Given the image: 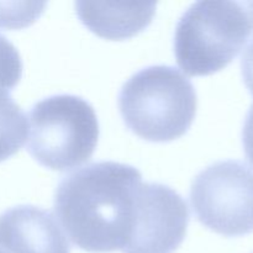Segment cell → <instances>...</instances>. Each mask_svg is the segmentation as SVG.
<instances>
[{
    "label": "cell",
    "instance_id": "cell-10",
    "mask_svg": "<svg viewBox=\"0 0 253 253\" xmlns=\"http://www.w3.org/2000/svg\"><path fill=\"white\" fill-rule=\"evenodd\" d=\"M44 6L46 2H0V27L29 26L39 19Z\"/></svg>",
    "mask_w": 253,
    "mask_h": 253
},
{
    "label": "cell",
    "instance_id": "cell-2",
    "mask_svg": "<svg viewBox=\"0 0 253 253\" xmlns=\"http://www.w3.org/2000/svg\"><path fill=\"white\" fill-rule=\"evenodd\" d=\"M192 82L177 68L151 66L127 79L119 94V110L130 131L151 142L184 135L197 114Z\"/></svg>",
    "mask_w": 253,
    "mask_h": 253
},
{
    "label": "cell",
    "instance_id": "cell-9",
    "mask_svg": "<svg viewBox=\"0 0 253 253\" xmlns=\"http://www.w3.org/2000/svg\"><path fill=\"white\" fill-rule=\"evenodd\" d=\"M27 118L10 93L0 90V162L19 152L27 138Z\"/></svg>",
    "mask_w": 253,
    "mask_h": 253
},
{
    "label": "cell",
    "instance_id": "cell-13",
    "mask_svg": "<svg viewBox=\"0 0 253 253\" xmlns=\"http://www.w3.org/2000/svg\"><path fill=\"white\" fill-rule=\"evenodd\" d=\"M241 72L245 84L253 95V41L246 47L242 54Z\"/></svg>",
    "mask_w": 253,
    "mask_h": 253
},
{
    "label": "cell",
    "instance_id": "cell-8",
    "mask_svg": "<svg viewBox=\"0 0 253 253\" xmlns=\"http://www.w3.org/2000/svg\"><path fill=\"white\" fill-rule=\"evenodd\" d=\"M79 20L91 32L106 40H125L140 34L152 22L155 2L77 1Z\"/></svg>",
    "mask_w": 253,
    "mask_h": 253
},
{
    "label": "cell",
    "instance_id": "cell-4",
    "mask_svg": "<svg viewBox=\"0 0 253 253\" xmlns=\"http://www.w3.org/2000/svg\"><path fill=\"white\" fill-rule=\"evenodd\" d=\"M27 125V151L52 170L63 172L88 162L98 145V116L81 96L62 94L39 101Z\"/></svg>",
    "mask_w": 253,
    "mask_h": 253
},
{
    "label": "cell",
    "instance_id": "cell-11",
    "mask_svg": "<svg viewBox=\"0 0 253 253\" xmlns=\"http://www.w3.org/2000/svg\"><path fill=\"white\" fill-rule=\"evenodd\" d=\"M22 76V61L16 47L0 35V90L10 93Z\"/></svg>",
    "mask_w": 253,
    "mask_h": 253
},
{
    "label": "cell",
    "instance_id": "cell-3",
    "mask_svg": "<svg viewBox=\"0 0 253 253\" xmlns=\"http://www.w3.org/2000/svg\"><path fill=\"white\" fill-rule=\"evenodd\" d=\"M252 35L253 1H197L175 27V59L188 76H210L229 66Z\"/></svg>",
    "mask_w": 253,
    "mask_h": 253
},
{
    "label": "cell",
    "instance_id": "cell-1",
    "mask_svg": "<svg viewBox=\"0 0 253 253\" xmlns=\"http://www.w3.org/2000/svg\"><path fill=\"white\" fill-rule=\"evenodd\" d=\"M142 175L119 162H98L64 177L54 211L71 241L91 253L124 251L132 232Z\"/></svg>",
    "mask_w": 253,
    "mask_h": 253
},
{
    "label": "cell",
    "instance_id": "cell-6",
    "mask_svg": "<svg viewBox=\"0 0 253 253\" xmlns=\"http://www.w3.org/2000/svg\"><path fill=\"white\" fill-rule=\"evenodd\" d=\"M189 225L187 203L161 183H141L130 240L123 253H173Z\"/></svg>",
    "mask_w": 253,
    "mask_h": 253
},
{
    "label": "cell",
    "instance_id": "cell-12",
    "mask_svg": "<svg viewBox=\"0 0 253 253\" xmlns=\"http://www.w3.org/2000/svg\"><path fill=\"white\" fill-rule=\"evenodd\" d=\"M242 143L247 160L253 165V104L245 119L244 128H242Z\"/></svg>",
    "mask_w": 253,
    "mask_h": 253
},
{
    "label": "cell",
    "instance_id": "cell-5",
    "mask_svg": "<svg viewBox=\"0 0 253 253\" xmlns=\"http://www.w3.org/2000/svg\"><path fill=\"white\" fill-rule=\"evenodd\" d=\"M193 211L211 231L227 237L253 232V168L220 161L203 169L190 187Z\"/></svg>",
    "mask_w": 253,
    "mask_h": 253
},
{
    "label": "cell",
    "instance_id": "cell-7",
    "mask_svg": "<svg viewBox=\"0 0 253 253\" xmlns=\"http://www.w3.org/2000/svg\"><path fill=\"white\" fill-rule=\"evenodd\" d=\"M0 253H71V247L48 210L19 205L0 214Z\"/></svg>",
    "mask_w": 253,
    "mask_h": 253
}]
</instances>
